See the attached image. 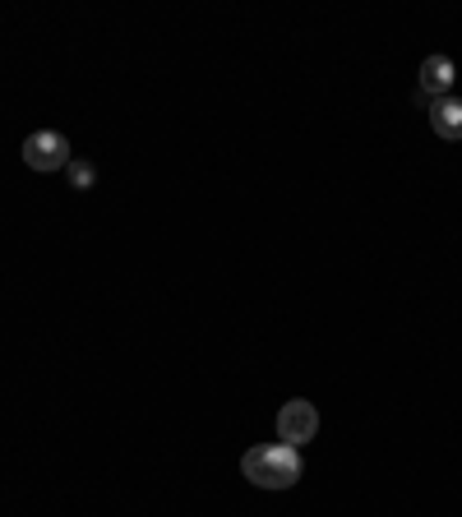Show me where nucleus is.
<instances>
[{"label": "nucleus", "mask_w": 462, "mask_h": 517, "mask_svg": "<svg viewBox=\"0 0 462 517\" xmlns=\"http://www.w3.org/2000/svg\"><path fill=\"white\" fill-rule=\"evenodd\" d=\"M241 471L259 490H292L301 481V453L287 444H259L241 457Z\"/></svg>", "instance_id": "1"}, {"label": "nucleus", "mask_w": 462, "mask_h": 517, "mask_svg": "<svg viewBox=\"0 0 462 517\" xmlns=\"http://www.w3.org/2000/svg\"><path fill=\"white\" fill-rule=\"evenodd\" d=\"M315 434H319V407L305 402V397H292V402L278 411V444L301 448V444H310Z\"/></svg>", "instance_id": "2"}, {"label": "nucleus", "mask_w": 462, "mask_h": 517, "mask_svg": "<svg viewBox=\"0 0 462 517\" xmlns=\"http://www.w3.org/2000/svg\"><path fill=\"white\" fill-rule=\"evenodd\" d=\"M24 162L33 171H61L70 167L74 157H70V139H65L61 130H37L24 139Z\"/></svg>", "instance_id": "3"}, {"label": "nucleus", "mask_w": 462, "mask_h": 517, "mask_svg": "<svg viewBox=\"0 0 462 517\" xmlns=\"http://www.w3.org/2000/svg\"><path fill=\"white\" fill-rule=\"evenodd\" d=\"M453 79H458V65H453L449 56H426V61H421V79H416V93H421V102L449 97Z\"/></svg>", "instance_id": "4"}, {"label": "nucleus", "mask_w": 462, "mask_h": 517, "mask_svg": "<svg viewBox=\"0 0 462 517\" xmlns=\"http://www.w3.org/2000/svg\"><path fill=\"white\" fill-rule=\"evenodd\" d=\"M430 125L439 139H462V97H435L430 102Z\"/></svg>", "instance_id": "5"}, {"label": "nucleus", "mask_w": 462, "mask_h": 517, "mask_svg": "<svg viewBox=\"0 0 462 517\" xmlns=\"http://www.w3.org/2000/svg\"><path fill=\"white\" fill-rule=\"evenodd\" d=\"M93 181H98V171L88 167V162H70V185L74 190H93Z\"/></svg>", "instance_id": "6"}]
</instances>
